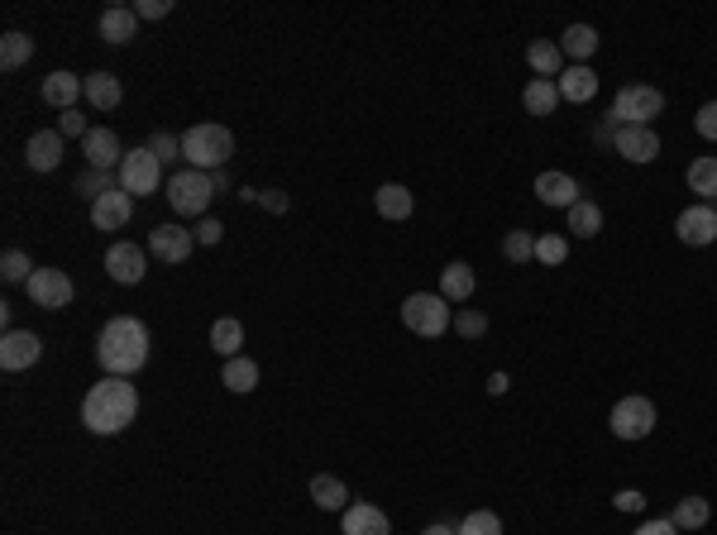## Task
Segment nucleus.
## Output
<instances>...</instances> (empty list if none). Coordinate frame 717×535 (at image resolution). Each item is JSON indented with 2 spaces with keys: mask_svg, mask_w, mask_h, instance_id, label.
Listing matches in <instances>:
<instances>
[{
  "mask_svg": "<svg viewBox=\"0 0 717 535\" xmlns=\"http://www.w3.org/2000/svg\"><path fill=\"white\" fill-rule=\"evenodd\" d=\"M679 531H703L708 526V497H679V507L670 516Z\"/></svg>",
  "mask_w": 717,
  "mask_h": 535,
  "instance_id": "nucleus-34",
  "label": "nucleus"
},
{
  "mask_svg": "<svg viewBox=\"0 0 717 535\" xmlns=\"http://www.w3.org/2000/svg\"><path fill=\"white\" fill-rule=\"evenodd\" d=\"M0 278H5V282H29V278H34V263H29V254H20V249H5V258H0Z\"/></svg>",
  "mask_w": 717,
  "mask_h": 535,
  "instance_id": "nucleus-38",
  "label": "nucleus"
},
{
  "mask_svg": "<svg viewBox=\"0 0 717 535\" xmlns=\"http://www.w3.org/2000/svg\"><path fill=\"white\" fill-rule=\"evenodd\" d=\"M560 48H565V58H579V63H588V58L598 53V34H593L588 24H569L565 39H560Z\"/></svg>",
  "mask_w": 717,
  "mask_h": 535,
  "instance_id": "nucleus-33",
  "label": "nucleus"
},
{
  "mask_svg": "<svg viewBox=\"0 0 717 535\" xmlns=\"http://www.w3.org/2000/svg\"><path fill=\"white\" fill-rule=\"evenodd\" d=\"M598 230H603V206H593V201H584V196H579V201L569 206V235L593 239Z\"/></svg>",
  "mask_w": 717,
  "mask_h": 535,
  "instance_id": "nucleus-30",
  "label": "nucleus"
},
{
  "mask_svg": "<svg viewBox=\"0 0 717 535\" xmlns=\"http://www.w3.org/2000/svg\"><path fill=\"white\" fill-rule=\"evenodd\" d=\"M474 268H469V263H450V268H445V273H440V297L445 301H469L474 297Z\"/></svg>",
  "mask_w": 717,
  "mask_h": 535,
  "instance_id": "nucleus-28",
  "label": "nucleus"
},
{
  "mask_svg": "<svg viewBox=\"0 0 717 535\" xmlns=\"http://www.w3.org/2000/svg\"><path fill=\"white\" fill-rule=\"evenodd\" d=\"M211 196H216V187H211V172L182 168L177 177H168V201H173V211L182 215V220H206V211H211Z\"/></svg>",
  "mask_w": 717,
  "mask_h": 535,
  "instance_id": "nucleus-4",
  "label": "nucleus"
},
{
  "mask_svg": "<svg viewBox=\"0 0 717 535\" xmlns=\"http://www.w3.org/2000/svg\"><path fill=\"white\" fill-rule=\"evenodd\" d=\"M459 535H502V521L493 512H469L464 521L455 526Z\"/></svg>",
  "mask_w": 717,
  "mask_h": 535,
  "instance_id": "nucleus-41",
  "label": "nucleus"
},
{
  "mask_svg": "<svg viewBox=\"0 0 717 535\" xmlns=\"http://www.w3.org/2000/svg\"><path fill=\"white\" fill-rule=\"evenodd\" d=\"M24 163H29V172H53L63 163V134L58 129H34L29 144H24Z\"/></svg>",
  "mask_w": 717,
  "mask_h": 535,
  "instance_id": "nucleus-16",
  "label": "nucleus"
},
{
  "mask_svg": "<svg viewBox=\"0 0 717 535\" xmlns=\"http://www.w3.org/2000/svg\"><path fill=\"white\" fill-rule=\"evenodd\" d=\"M149 149H153V158H158V163H177V158H182V139H177V134H168V129H153Z\"/></svg>",
  "mask_w": 717,
  "mask_h": 535,
  "instance_id": "nucleus-39",
  "label": "nucleus"
},
{
  "mask_svg": "<svg viewBox=\"0 0 717 535\" xmlns=\"http://www.w3.org/2000/svg\"><path fill=\"white\" fill-rule=\"evenodd\" d=\"M636 535H679V526H674L670 516H660V521H646Z\"/></svg>",
  "mask_w": 717,
  "mask_h": 535,
  "instance_id": "nucleus-49",
  "label": "nucleus"
},
{
  "mask_svg": "<svg viewBox=\"0 0 717 535\" xmlns=\"http://www.w3.org/2000/svg\"><path fill=\"white\" fill-rule=\"evenodd\" d=\"M82 82H87V106L91 110H115L120 101H125V86H120L115 72H91V77H82Z\"/></svg>",
  "mask_w": 717,
  "mask_h": 535,
  "instance_id": "nucleus-23",
  "label": "nucleus"
},
{
  "mask_svg": "<svg viewBox=\"0 0 717 535\" xmlns=\"http://www.w3.org/2000/svg\"><path fill=\"white\" fill-rule=\"evenodd\" d=\"M522 106H526V115H555V106H560V82L531 77L522 91Z\"/></svg>",
  "mask_w": 717,
  "mask_h": 535,
  "instance_id": "nucleus-25",
  "label": "nucleus"
},
{
  "mask_svg": "<svg viewBox=\"0 0 717 535\" xmlns=\"http://www.w3.org/2000/svg\"><path fill=\"white\" fill-rule=\"evenodd\" d=\"M158 187H163V163L153 158L149 144L125 153V163H120V192L149 196V192H158Z\"/></svg>",
  "mask_w": 717,
  "mask_h": 535,
  "instance_id": "nucleus-8",
  "label": "nucleus"
},
{
  "mask_svg": "<svg viewBox=\"0 0 717 535\" xmlns=\"http://www.w3.org/2000/svg\"><path fill=\"white\" fill-rule=\"evenodd\" d=\"M674 235H679V244H689V249L713 244V239H717V211L708 206V201L684 206V211H679V220H674Z\"/></svg>",
  "mask_w": 717,
  "mask_h": 535,
  "instance_id": "nucleus-12",
  "label": "nucleus"
},
{
  "mask_svg": "<svg viewBox=\"0 0 717 535\" xmlns=\"http://www.w3.org/2000/svg\"><path fill=\"white\" fill-rule=\"evenodd\" d=\"M526 63H531V72H536V77L560 82V72H565V48H560L555 39H536L531 48H526Z\"/></svg>",
  "mask_w": 717,
  "mask_h": 535,
  "instance_id": "nucleus-22",
  "label": "nucleus"
},
{
  "mask_svg": "<svg viewBox=\"0 0 717 535\" xmlns=\"http://www.w3.org/2000/svg\"><path fill=\"white\" fill-rule=\"evenodd\" d=\"M311 502H316L321 512H345L349 488L340 483V478H330V473H316V478H311Z\"/></svg>",
  "mask_w": 717,
  "mask_h": 535,
  "instance_id": "nucleus-27",
  "label": "nucleus"
},
{
  "mask_svg": "<svg viewBox=\"0 0 717 535\" xmlns=\"http://www.w3.org/2000/svg\"><path fill=\"white\" fill-rule=\"evenodd\" d=\"M689 192H698L703 201H717V158H694L689 163Z\"/></svg>",
  "mask_w": 717,
  "mask_h": 535,
  "instance_id": "nucleus-35",
  "label": "nucleus"
},
{
  "mask_svg": "<svg viewBox=\"0 0 717 535\" xmlns=\"http://www.w3.org/2000/svg\"><path fill=\"white\" fill-rule=\"evenodd\" d=\"M82 153H87V168H101V172H120V163H125V149H120L115 129H101V125H91V134L82 139Z\"/></svg>",
  "mask_w": 717,
  "mask_h": 535,
  "instance_id": "nucleus-15",
  "label": "nucleus"
},
{
  "mask_svg": "<svg viewBox=\"0 0 717 535\" xmlns=\"http://www.w3.org/2000/svg\"><path fill=\"white\" fill-rule=\"evenodd\" d=\"M536 258H541V263H550V268H560V263L569 258V239L565 235H541V239H536Z\"/></svg>",
  "mask_w": 717,
  "mask_h": 535,
  "instance_id": "nucleus-40",
  "label": "nucleus"
},
{
  "mask_svg": "<svg viewBox=\"0 0 717 535\" xmlns=\"http://www.w3.org/2000/svg\"><path fill=\"white\" fill-rule=\"evenodd\" d=\"M612 149L622 153L627 163H655V158H660V134H655L651 125H617Z\"/></svg>",
  "mask_w": 717,
  "mask_h": 535,
  "instance_id": "nucleus-13",
  "label": "nucleus"
},
{
  "mask_svg": "<svg viewBox=\"0 0 717 535\" xmlns=\"http://www.w3.org/2000/svg\"><path fill=\"white\" fill-rule=\"evenodd\" d=\"M24 287H29L34 306H44V311H63V306H72V292H77L63 268H34V278L24 282Z\"/></svg>",
  "mask_w": 717,
  "mask_h": 535,
  "instance_id": "nucleus-10",
  "label": "nucleus"
},
{
  "mask_svg": "<svg viewBox=\"0 0 717 535\" xmlns=\"http://www.w3.org/2000/svg\"><path fill=\"white\" fill-rule=\"evenodd\" d=\"M82 96H87V82H82V77H77V72H48L44 77V101L53 110H58V115H63V110H77V101H82Z\"/></svg>",
  "mask_w": 717,
  "mask_h": 535,
  "instance_id": "nucleus-18",
  "label": "nucleus"
},
{
  "mask_svg": "<svg viewBox=\"0 0 717 535\" xmlns=\"http://www.w3.org/2000/svg\"><path fill=\"white\" fill-rule=\"evenodd\" d=\"M612 502H617V512H641V507H646V497L636 493V488H622Z\"/></svg>",
  "mask_w": 717,
  "mask_h": 535,
  "instance_id": "nucleus-48",
  "label": "nucleus"
},
{
  "mask_svg": "<svg viewBox=\"0 0 717 535\" xmlns=\"http://www.w3.org/2000/svg\"><path fill=\"white\" fill-rule=\"evenodd\" d=\"M29 58H34V39L20 34V29H10V34L0 39V67H5V72H15V67H24Z\"/></svg>",
  "mask_w": 717,
  "mask_h": 535,
  "instance_id": "nucleus-32",
  "label": "nucleus"
},
{
  "mask_svg": "<svg viewBox=\"0 0 717 535\" xmlns=\"http://www.w3.org/2000/svg\"><path fill=\"white\" fill-rule=\"evenodd\" d=\"M698 134H703V139H717V101H708V106L698 110Z\"/></svg>",
  "mask_w": 717,
  "mask_h": 535,
  "instance_id": "nucleus-46",
  "label": "nucleus"
},
{
  "mask_svg": "<svg viewBox=\"0 0 717 535\" xmlns=\"http://www.w3.org/2000/svg\"><path fill=\"white\" fill-rule=\"evenodd\" d=\"M655 421H660V416H655L651 397H622L608 416V426H612L617 440H646V435L655 430Z\"/></svg>",
  "mask_w": 717,
  "mask_h": 535,
  "instance_id": "nucleus-6",
  "label": "nucleus"
},
{
  "mask_svg": "<svg viewBox=\"0 0 717 535\" xmlns=\"http://www.w3.org/2000/svg\"><path fill=\"white\" fill-rule=\"evenodd\" d=\"M44 359V340L34 330H5L0 335V368L5 373H24Z\"/></svg>",
  "mask_w": 717,
  "mask_h": 535,
  "instance_id": "nucleus-11",
  "label": "nucleus"
},
{
  "mask_svg": "<svg viewBox=\"0 0 717 535\" xmlns=\"http://www.w3.org/2000/svg\"><path fill=\"white\" fill-rule=\"evenodd\" d=\"M196 249V235L192 230H182V225H153L149 235V254L163 258V263H187Z\"/></svg>",
  "mask_w": 717,
  "mask_h": 535,
  "instance_id": "nucleus-14",
  "label": "nucleus"
},
{
  "mask_svg": "<svg viewBox=\"0 0 717 535\" xmlns=\"http://www.w3.org/2000/svg\"><path fill=\"white\" fill-rule=\"evenodd\" d=\"M196 244H220V235H225V225H220V220H211V215H206V220H196Z\"/></svg>",
  "mask_w": 717,
  "mask_h": 535,
  "instance_id": "nucleus-45",
  "label": "nucleus"
},
{
  "mask_svg": "<svg viewBox=\"0 0 717 535\" xmlns=\"http://www.w3.org/2000/svg\"><path fill=\"white\" fill-rule=\"evenodd\" d=\"M120 187V172H101V168H87L82 177H77V192L87 196V201H101L106 192H115Z\"/></svg>",
  "mask_w": 717,
  "mask_h": 535,
  "instance_id": "nucleus-36",
  "label": "nucleus"
},
{
  "mask_svg": "<svg viewBox=\"0 0 717 535\" xmlns=\"http://www.w3.org/2000/svg\"><path fill=\"white\" fill-rule=\"evenodd\" d=\"M211 187H216V192H230V168L211 172Z\"/></svg>",
  "mask_w": 717,
  "mask_h": 535,
  "instance_id": "nucleus-50",
  "label": "nucleus"
},
{
  "mask_svg": "<svg viewBox=\"0 0 717 535\" xmlns=\"http://www.w3.org/2000/svg\"><path fill=\"white\" fill-rule=\"evenodd\" d=\"M259 206H263V211H273V215H283L287 211V192L268 187V192H259Z\"/></svg>",
  "mask_w": 717,
  "mask_h": 535,
  "instance_id": "nucleus-47",
  "label": "nucleus"
},
{
  "mask_svg": "<svg viewBox=\"0 0 717 535\" xmlns=\"http://www.w3.org/2000/svg\"><path fill=\"white\" fill-rule=\"evenodd\" d=\"M421 535H459V531H450L445 521H435V526H426V531H421Z\"/></svg>",
  "mask_w": 717,
  "mask_h": 535,
  "instance_id": "nucleus-52",
  "label": "nucleus"
},
{
  "mask_svg": "<svg viewBox=\"0 0 717 535\" xmlns=\"http://www.w3.org/2000/svg\"><path fill=\"white\" fill-rule=\"evenodd\" d=\"M340 531L345 535H392L388 512H378L373 502H349L340 516Z\"/></svg>",
  "mask_w": 717,
  "mask_h": 535,
  "instance_id": "nucleus-19",
  "label": "nucleus"
},
{
  "mask_svg": "<svg viewBox=\"0 0 717 535\" xmlns=\"http://www.w3.org/2000/svg\"><path fill=\"white\" fill-rule=\"evenodd\" d=\"M402 325L421 335V340H440L445 330H450V301L435 297V292H416V297L402 301Z\"/></svg>",
  "mask_w": 717,
  "mask_h": 535,
  "instance_id": "nucleus-5",
  "label": "nucleus"
},
{
  "mask_svg": "<svg viewBox=\"0 0 717 535\" xmlns=\"http://www.w3.org/2000/svg\"><path fill=\"white\" fill-rule=\"evenodd\" d=\"M373 206H378V215L383 220H412L416 211V196L402 187V182H388V187H378V196H373Z\"/></svg>",
  "mask_w": 717,
  "mask_h": 535,
  "instance_id": "nucleus-24",
  "label": "nucleus"
},
{
  "mask_svg": "<svg viewBox=\"0 0 717 535\" xmlns=\"http://www.w3.org/2000/svg\"><path fill=\"white\" fill-rule=\"evenodd\" d=\"M239 344H244V325L235 316H220L211 325V349H216L220 359H239Z\"/></svg>",
  "mask_w": 717,
  "mask_h": 535,
  "instance_id": "nucleus-29",
  "label": "nucleus"
},
{
  "mask_svg": "<svg viewBox=\"0 0 717 535\" xmlns=\"http://www.w3.org/2000/svg\"><path fill=\"white\" fill-rule=\"evenodd\" d=\"M139 416V387L130 378H101L82 397V421H87L91 435H120Z\"/></svg>",
  "mask_w": 717,
  "mask_h": 535,
  "instance_id": "nucleus-2",
  "label": "nucleus"
},
{
  "mask_svg": "<svg viewBox=\"0 0 717 535\" xmlns=\"http://www.w3.org/2000/svg\"><path fill=\"white\" fill-rule=\"evenodd\" d=\"M502 254L512 258V263L536 258V235H526V230H507V235H502Z\"/></svg>",
  "mask_w": 717,
  "mask_h": 535,
  "instance_id": "nucleus-37",
  "label": "nucleus"
},
{
  "mask_svg": "<svg viewBox=\"0 0 717 535\" xmlns=\"http://www.w3.org/2000/svg\"><path fill=\"white\" fill-rule=\"evenodd\" d=\"M134 29H139L134 5H110L106 15H101V39H106V43H130Z\"/></svg>",
  "mask_w": 717,
  "mask_h": 535,
  "instance_id": "nucleus-26",
  "label": "nucleus"
},
{
  "mask_svg": "<svg viewBox=\"0 0 717 535\" xmlns=\"http://www.w3.org/2000/svg\"><path fill=\"white\" fill-rule=\"evenodd\" d=\"M598 96V72L588 63H574L560 72V101H574V106H584Z\"/></svg>",
  "mask_w": 717,
  "mask_h": 535,
  "instance_id": "nucleus-20",
  "label": "nucleus"
},
{
  "mask_svg": "<svg viewBox=\"0 0 717 535\" xmlns=\"http://www.w3.org/2000/svg\"><path fill=\"white\" fill-rule=\"evenodd\" d=\"M220 383L230 387V392H254L259 387V364L254 359H225V373H220Z\"/></svg>",
  "mask_w": 717,
  "mask_h": 535,
  "instance_id": "nucleus-31",
  "label": "nucleus"
},
{
  "mask_svg": "<svg viewBox=\"0 0 717 535\" xmlns=\"http://www.w3.org/2000/svg\"><path fill=\"white\" fill-rule=\"evenodd\" d=\"M455 335H464V340L488 335V316H483V311H459V316H455Z\"/></svg>",
  "mask_w": 717,
  "mask_h": 535,
  "instance_id": "nucleus-42",
  "label": "nucleus"
},
{
  "mask_svg": "<svg viewBox=\"0 0 717 535\" xmlns=\"http://www.w3.org/2000/svg\"><path fill=\"white\" fill-rule=\"evenodd\" d=\"M106 273L120 287H134V282H144L149 273V254H144V244H134V239H115L106 249Z\"/></svg>",
  "mask_w": 717,
  "mask_h": 535,
  "instance_id": "nucleus-9",
  "label": "nucleus"
},
{
  "mask_svg": "<svg viewBox=\"0 0 717 535\" xmlns=\"http://www.w3.org/2000/svg\"><path fill=\"white\" fill-rule=\"evenodd\" d=\"M96 364L106 368L110 378H134L149 364V325L134 316H110L96 335Z\"/></svg>",
  "mask_w": 717,
  "mask_h": 535,
  "instance_id": "nucleus-1",
  "label": "nucleus"
},
{
  "mask_svg": "<svg viewBox=\"0 0 717 535\" xmlns=\"http://www.w3.org/2000/svg\"><path fill=\"white\" fill-rule=\"evenodd\" d=\"M230 153H235V134L216 120H201L182 134V158H187V168L196 172H220L230 163Z\"/></svg>",
  "mask_w": 717,
  "mask_h": 535,
  "instance_id": "nucleus-3",
  "label": "nucleus"
},
{
  "mask_svg": "<svg viewBox=\"0 0 717 535\" xmlns=\"http://www.w3.org/2000/svg\"><path fill=\"white\" fill-rule=\"evenodd\" d=\"M58 134H63V139H87L91 134L87 115H82V110H63V115H58Z\"/></svg>",
  "mask_w": 717,
  "mask_h": 535,
  "instance_id": "nucleus-43",
  "label": "nucleus"
},
{
  "mask_svg": "<svg viewBox=\"0 0 717 535\" xmlns=\"http://www.w3.org/2000/svg\"><path fill=\"white\" fill-rule=\"evenodd\" d=\"M488 392H493V397H498V392H507V373H493V378H488Z\"/></svg>",
  "mask_w": 717,
  "mask_h": 535,
  "instance_id": "nucleus-51",
  "label": "nucleus"
},
{
  "mask_svg": "<svg viewBox=\"0 0 717 535\" xmlns=\"http://www.w3.org/2000/svg\"><path fill=\"white\" fill-rule=\"evenodd\" d=\"M173 10V0H134V15L139 20H163Z\"/></svg>",
  "mask_w": 717,
  "mask_h": 535,
  "instance_id": "nucleus-44",
  "label": "nucleus"
},
{
  "mask_svg": "<svg viewBox=\"0 0 717 535\" xmlns=\"http://www.w3.org/2000/svg\"><path fill=\"white\" fill-rule=\"evenodd\" d=\"M536 196H541L545 206H574V201H579V182H574V177H569V172H541V177H536Z\"/></svg>",
  "mask_w": 717,
  "mask_h": 535,
  "instance_id": "nucleus-21",
  "label": "nucleus"
},
{
  "mask_svg": "<svg viewBox=\"0 0 717 535\" xmlns=\"http://www.w3.org/2000/svg\"><path fill=\"white\" fill-rule=\"evenodd\" d=\"M660 110H665V96L655 86H622L612 101V120L617 125H651Z\"/></svg>",
  "mask_w": 717,
  "mask_h": 535,
  "instance_id": "nucleus-7",
  "label": "nucleus"
},
{
  "mask_svg": "<svg viewBox=\"0 0 717 535\" xmlns=\"http://www.w3.org/2000/svg\"><path fill=\"white\" fill-rule=\"evenodd\" d=\"M130 215H134V196L120 192V187L106 192L101 201H91V225H96V230H125Z\"/></svg>",
  "mask_w": 717,
  "mask_h": 535,
  "instance_id": "nucleus-17",
  "label": "nucleus"
}]
</instances>
